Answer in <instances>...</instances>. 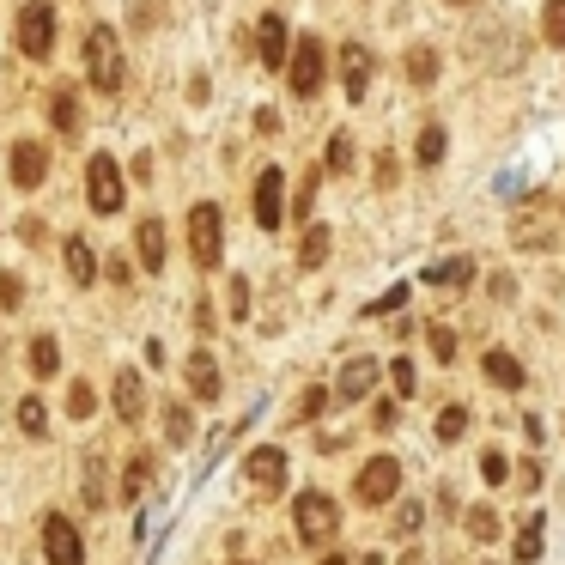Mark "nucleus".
<instances>
[{
    "label": "nucleus",
    "instance_id": "obj_1",
    "mask_svg": "<svg viewBox=\"0 0 565 565\" xmlns=\"http://www.w3.org/2000/svg\"><path fill=\"white\" fill-rule=\"evenodd\" d=\"M86 79L98 92H122V79H128V61H122V43L110 25H92L86 37Z\"/></svg>",
    "mask_w": 565,
    "mask_h": 565
},
{
    "label": "nucleus",
    "instance_id": "obj_2",
    "mask_svg": "<svg viewBox=\"0 0 565 565\" xmlns=\"http://www.w3.org/2000/svg\"><path fill=\"white\" fill-rule=\"evenodd\" d=\"M189 256H195V268H201V274H207V268H219V256H225L219 207H213V201H195V207H189Z\"/></svg>",
    "mask_w": 565,
    "mask_h": 565
},
{
    "label": "nucleus",
    "instance_id": "obj_3",
    "mask_svg": "<svg viewBox=\"0 0 565 565\" xmlns=\"http://www.w3.org/2000/svg\"><path fill=\"white\" fill-rule=\"evenodd\" d=\"M322 67H329V49H322V37H298L292 55H286V73H292V92L298 98H316L322 92Z\"/></svg>",
    "mask_w": 565,
    "mask_h": 565
},
{
    "label": "nucleus",
    "instance_id": "obj_4",
    "mask_svg": "<svg viewBox=\"0 0 565 565\" xmlns=\"http://www.w3.org/2000/svg\"><path fill=\"white\" fill-rule=\"evenodd\" d=\"M292 517H298V541H310V547H322V541L341 529V511H335L329 493H298L292 499Z\"/></svg>",
    "mask_w": 565,
    "mask_h": 565
},
{
    "label": "nucleus",
    "instance_id": "obj_5",
    "mask_svg": "<svg viewBox=\"0 0 565 565\" xmlns=\"http://www.w3.org/2000/svg\"><path fill=\"white\" fill-rule=\"evenodd\" d=\"M49 49H55V7L49 0H25L19 7V55L49 61Z\"/></svg>",
    "mask_w": 565,
    "mask_h": 565
},
{
    "label": "nucleus",
    "instance_id": "obj_6",
    "mask_svg": "<svg viewBox=\"0 0 565 565\" xmlns=\"http://www.w3.org/2000/svg\"><path fill=\"white\" fill-rule=\"evenodd\" d=\"M86 201H92V213H122V171L110 152L86 158Z\"/></svg>",
    "mask_w": 565,
    "mask_h": 565
},
{
    "label": "nucleus",
    "instance_id": "obj_7",
    "mask_svg": "<svg viewBox=\"0 0 565 565\" xmlns=\"http://www.w3.org/2000/svg\"><path fill=\"white\" fill-rule=\"evenodd\" d=\"M401 493V462L395 456H371L359 468V505H389Z\"/></svg>",
    "mask_w": 565,
    "mask_h": 565
},
{
    "label": "nucleus",
    "instance_id": "obj_8",
    "mask_svg": "<svg viewBox=\"0 0 565 565\" xmlns=\"http://www.w3.org/2000/svg\"><path fill=\"white\" fill-rule=\"evenodd\" d=\"M43 559L49 565H86V541H79V529L67 517H43Z\"/></svg>",
    "mask_w": 565,
    "mask_h": 565
},
{
    "label": "nucleus",
    "instance_id": "obj_9",
    "mask_svg": "<svg viewBox=\"0 0 565 565\" xmlns=\"http://www.w3.org/2000/svg\"><path fill=\"white\" fill-rule=\"evenodd\" d=\"M280 201H286V171L268 165V171L256 177V225H262V231H280V225H286V207H280Z\"/></svg>",
    "mask_w": 565,
    "mask_h": 565
},
{
    "label": "nucleus",
    "instance_id": "obj_10",
    "mask_svg": "<svg viewBox=\"0 0 565 565\" xmlns=\"http://www.w3.org/2000/svg\"><path fill=\"white\" fill-rule=\"evenodd\" d=\"M244 474H250L256 493H280V487H286V450H274V444L250 450V456H244Z\"/></svg>",
    "mask_w": 565,
    "mask_h": 565
},
{
    "label": "nucleus",
    "instance_id": "obj_11",
    "mask_svg": "<svg viewBox=\"0 0 565 565\" xmlns=\"http://www.w3.org/2000/svg\"><path fill=\"white\" fill-rule=\"evenodd\" d=\"M43 177H49V152L37 140H19L13 146V183L19 189H43Z\"/></svg>",
    "mask_w": 565,
    "mask_h": 565
},
{
    "label": "nucleus",
    "instance_id": "obj_12",
    "mask_svg": "<svg viewBox=\"0 0 565 565\" xmlns=\"http://www.w3.org/2000/svg\"><path fill=\"white\" fill-rule=\"evenodd\" d=\"M341 86H347L353 104L371 92V49H365V43H347V49H341Z\"/></svg>",
    "mask_w": 565,
    "mask_h": 565
},
{
    "label": "nucleus",
    "instance_id": "obj_13",
    "mask_svg": "<svg viewBox=\"0 0 565 565\" xmlns=\"http://www.w3.org/2000/svg\"><path fill=\"white\" fill-rule=\"evenodd\" d=\"M371 383H377V365L371 359H347L341 365V383L329 389L335 401H341V408H347V401H359V395H371Z\"/></svg>",
    "mask_w": 565,
    "mask_h": 565
},
{
    "label": "nucleus",
    "instance_id": "obj_14",
    "mask_svg": "<svg viewBox=\"0 0 565 565\" xmlns=\"http://www.w3.org/2000/svg\"><path fill=\"white\" fill-rule=\"evenodd\" d=\"M256 43H262V61H268V67H286L292 43H286V19H280V13H268V19L256 25Z\"/></svg>",
    "mask_w": 565,
    "mask_h": 565
},
{
    "label": "nucleus",
    "instance_id": "obj_15",
    "mask_svg": "<svg viewBox=\"0 0 565 565\" xmlns=\"http://www.w3.org/2000/svg\"><path fill=\"white\" fill-rule=\"evenodd\" d=\"M116 414H122L128 426L146 414V383H140V371H116Z\"/></svg>",
    "mask_w": 565,
    "mask_h": 565
},
{
    "label": "nucleus",
    "instance_id": "obj_16",
    "mask_svg": "<svg viewBox=\"0 0 565 565\" xmlns=\"http://www.w3.org/2000/svg\"><path fill=\"white\" fill-rule=\"evenodd\" d=\"M134 250H140L146 274H165V225H158V219H146V225L134 231Z\"/></svg>",
    "mask_w": 565,
    "mask_h": 565
},
{
    "label": "nucleus",
    "instance_id": "obj_17",
    "mask_svg": "<svg viewBox=\"0 0 565 565\" xmlns=\"http://www.w3.org/2000/svg\"><path fill=\"white\" fill-rule=\"evenodd\" d=\"M474 280V262L468 256H450V262H432L426 268V286H444V292H462Z\"/></svg>",
    "mask_w": 565,
    "mask_h": 565
},
{
    "label": "nucleus",
    "instance_id": "obj_18",
    "mask_svg": "<svg viewBox=\"0 0 565 565\" xmlns=\"http://www.w3.org/2000/svg\"><path fill=\"white\" fill-rule=\"evenodd\" d=\"M189 389H195V401H219V365H213V353L189 359Z\"/></svg>",
    "mask_w": 565,
    "mask_h": 565
},
{
    "label": "nucleus",
    "instance_id": "obj_19",
    "mask_svg": "<svg viewBox=\"0 0 565 565\" xmlns=\"http://www.w3.org/2000/svg\"><path fill=\"white\" fill-rule=\"evenodd\" d=\"M322 262H329V225H304V237H298V268L310 274Z\"/></svg>",
    "mask_w": 565,
    "mask_h": 565
},
{
    "label": "nucleus",
    "instance_id": "obj_20",
    "mask_svg": "<svg viewBox=\"0 0 565 565\" xmlns=\"http://www.w3.org/2000/svg\"><path fill=\"white\" fill-rule=\"evenodd\" d=\"M67 274H73V286H92L98 280V256H92L86 237H67Z\"/></svg>",
    "mask_w": 565,
    "mask_h": 565
},
{
    "label": "nucleus",
    "instance_id": "obj_21",
    "mask_svg": "<svg viewBox=\"0 0 565 565\" xmlns=\"http://www.w3.org/2000/svg\"><path fill=\"white\" fill-rule=\"evenodd\" d=\"M487 377H493L499 389H523V365H517L505 347H493V353H487Z\"/></svg>",
    "mask_w": 565,
    "mask_h": 565
},
{
    "label": "nucleus",
    "instance_id": "obj_22",
    "mask_svg": "<svg viewBox=\"0 0 565 565\" xmlns=\"http://www.w3.org/2000/svg\"><path fill=\"white\" fill-rule=\"evenodd\" d=\"M49 116H55V134H79V98H73V86H61V92H55Z\"/></svg>",
    "mask_w": 565,
    "mask_h": 565
},
{
    "label": "nucleus",
    "instance_id": "obj_23",
    "mask_svg": "<svg viewBox=\"0 0 565 565\" xmlns=\"http://www.w3.org/2000/svg\"><path fill=\"white\" fill-rule=\"evenodd\" d=\"M541 541H547V535H541V511H535V517H523V529H517V565H535V559H541Z\"/></svg>",
    "mask_w": 565,
    "mask_h": 565
},
{
    "label": "nucleus",
    "instance_id": "obj_24",
    "mask_svg": "<svg viewBox=\"0 0 565 565\" xmlns=\"http://www.w3.org/2000/svg\"><path fill=\"white\" fill-rule=\"evenodd\" d=\"M408 79H414V86H432V79H438V49H408Z\"/></svg>",
    "mask_w": 565,
    "mask_h": 565
},
{
    "label": "nucleus",
    "instance_id": "obj_25",
    "mask_svg": "<svg viewBox=\"0 0 565 565\" xmlns=\"http://www.w3.org/2000/svg\"><path fill=\"white\" fill-rule=\"evenodd\" d=\"M19 426H25V438H43V432H49V408H43L37 395L19 401Z\"/></svg>",
    "mask_w": 565,
    "mask_h": 565
},
{
    "label": "nucleus",
    "instance_id": "obj_26",
    "mask_svg": "<svg viewBox=\"0 0 565 565\" xmlns=\"http://www.w3.org/2000/svg\"><path fill=\"white\" fill-rule=\"evenodd\" d=\"M31 371H37V377H49V371H61V347H55L49 335H37V341H31Z\"/></svg>",
    "mask_w": 565,
    "mask_h": 565
},
{
    "label": "nucleus",
    "instance_id": "obj_27",
    "mask_svg": "<svg viewBox=\"0 0 565 565\" xmlns=\"http://www.w3.org/2000/svg\"><path fill=\"white\" fill-rule=\"evenodd\" d=\"M444 146H450V134H444L438 122H432V128H420V165H426V171H432L438 158H444Z\"/></svg>",
    "mask_w": 565,
    "mask_h": 565
},
{
    "label": "nucleus",
    "instance_id": "obj_28",
    "mask_svg": "<svg viewBox=\"0 0 565 565\" xmlns=\"http://www.w3.org/2000/svg\"><path fill=\"white\" fill-rule=\"evenodd\" d=\"M420 523H426V505H414V499H401V505H395V535H401V541L420 535Z\"/></svg>",
    "mask_w": 565,
    "mask_h": 565
},
{
    "label": "nucleus",
    "instance_id": "obj_29",
    "mask_svg": "<svg viewBox=\"0 0 565 565\" xmlns=\"http://www.w3.org/2000/svg\"><path fill=\"white\" fill-rule=\"evenodd\" d=\"M499 529H505V523H499V511H487V505L468 511V535H474V541H499Z\"/></svg>",
    "mask_w": 565,
    "mask_h": 565
},
{
    "label": "nucleus",
    "instance_id": "obj_30",
    "mask_svg": "<svg viewBox=\"0 0 565 565\" xmlns=\"http://www.w3.org/2000/svg\"><path fill=\"white\" fill-rule=\"evenodd\" d=\"M541 31H547V43H553V49H565V0H547Z\"/></svg>",
    "mask_w": 565,
    "mask_h": 565
},
{
    "label": "nucleus",
    "instance_id": "obj_31",
    "mask_svg": "<svg viewBox=\"0 0 565 565\" xmlns=\"http://www.w3.org/2000/svg\"><path fill=\"white\" fill-rule=\"evenodd\" d=\"M146 468H152V462H146V456H134V462H128V474H122V499H128V505L146 493Z\"/></svg>",
    "mask_w": 565,
    "mask_h": 565
},
{
    "label": "nucleus",
    "instance_id": "obj_32",
    "mask_svg": "<svg viewBox=\"0 0 565 565\" xmlns=\"http://www.w3.org/2000/svg\"><path fill=\"white\" fill-rule=\"evenodd\" d=\"M480 480H487V487H505V480H511V462H505L499 450H487V456H480Z\"/></svg>",
    "mask_w": 565,
    "mask_h": 565
},
{
    "label": "nucleus",
    "instance_id": "obj_33",
    "mask_svg": "<svg viewBox=\"0 0 565 565\" xmlns=\"http://www.w3.org/2000/svg\"><path fill=\"white\" fill-rule=\"evenodd\" d=\"M462 432H468V408H444V414H438V438H444V444H456Z\"/></svg>",
    "mask_w": 565,
    "mask_h": 565
},
{
    "label": "nucleus",
    "instance_id": "obj_34",
    "mask_svg": "<svg viewBox=\"0 0 565 565\" xmlns=\"http://www.w3.org/2000/svg\"><path fill=\"white\" fill-rule=\"evenodd\" d=\"M67 414L73 420H92V383H73L67 389Z\"/></svg>",
    "mask_w": 565,
    "mask_h": 565
},
{
    "label": "nucleus",
    "instance_id": "obj_35",
    "mask_svg": "<svg viewBox=\"0 0 565 565\" xmlns=\"http://www.w3.org/2000/svg\"><path fill=\"white\" fill-rule=\"evenodd\" d=\"M165 438L171 444H189V408H165Z\"/></svg>",
    "mask_w": 565,
    "mask_h": 565
},
{
    "label": "nucleus",
    "instance_id": "obj_36",
    "mask_svg": "<svg viewBox=\"0 0 565 565\" xmlns=\"http://www.w3.org/2000/svg\"><path fill=\"white\" fill-rule=\"evenodd\" d=\"M322 158H329V171H347V165H353V140H347V134H335Z\"/></svg>",
    "mask_w": 565,
    "mask_h": 565
},
{
    "label": "nucleus",
    "instance_id": "obj_37",
    "mask_svg": "<svg viewBox=\"0 0 565 565\" xmlns=\"http://www.w3.org/2000/svg\"><path fill=\"white\" fill-rule=\"evenodd\" d=\"M329 401H335L329 389H304V395H298V414H304V420H316L322 408H329Z\"/></svg>",
    "mask_w": 565,
    "mask_h": 565
},
{
    "label": "nucleus",
    "instance_id": "obj_38",
    "mask_svg": "<svg viewBox=\"0 0 565 565\" xmlns=\"http://www.w3.org/2000/svg\"><path fill=\"white\" fill-rule=\"evenodd\" d=\"M426 341H432V353H438V359H456V335H450V329H438V322H432Z\"/></svg>",
    "mask_w": 565,
    "mask_h": 565
},
{
    "label": "nucleus",
    "instance_id": "obj_39",
    "mask_svg": "<svg viewBox=\"0 0 565 565\" xmlns=\"http://www.w3.org/2000/svg\"><path fill=\"white\" fill-rule=\"evenodd\" d=\"M19 298H25L19 274H0V310H19Z\"/></svg>",
    "mask_w": 565,
    "mask_h": 565
},
{
    "label": "nucleus",
    "instance_id": "obj_40",
    "mask_svg": "<svg viewBox=\"0 0 565 565\" xmlns=\"http://www.w3.org/2000/svg\"><path fill=\"white\" fill-rule=\"evenodd\" d=\"M231 316H237V322H244V316H250V286H244V274H237V280H231Z\"/></svg>",
    "mask_w": 565,
    "mask_h": 565
},
{
    "label": "nucleus",
    "instance_id": "obj_41",
    "mask_svg": "<svg viewBox=\"0 0 565 565\" xmlns=\"http://www.w3.org/2000/svg\"><path fill=\"white\" fill-rule=\"evenodd\" d=\"M389 371H395V389H401V395H414V383H420V377H414V359H395Z\"/></svg>",
    "mask_w": 565,
    "mask_h": 565
},
{
    "label": "nucleus",
    "instance_id": "obj_42",
    "mask_svg": "<svg viewBox=\"0 0 565 565\" xmlns=\"http://www.w3.org/2000/svg\"><path fill=\"white\" fill-rule=\"evenodd\" d=\"M395 420H401V408H395V401H389V395H383V401H377V420H371V426H377V432H389V426H395Z\"/></svg>",
    "mask_w": 565,
    "mask_h": 565
},
{
    "label": "nucleus",
    "instance_id": "obj_43",
    "mask_svg": "<svg viewBox=\"0 0 565 565\" xmlns=\"http://www.w3.org/2000/svg\"><path fill=\"white\" fill-rule=\"evenodd\" d=\"M195 329H201V335H213V329H219V322H213V304H207V298H195Z\"/></svg>",
    "mask_w": 565,
    "mask_h": 565
},
{
    "label": "nucleus",
    "instance_id": "obj_44",
    "mask_svg": "<svg viewBox=\"0 0 565 565\" xmlns=\"http://www.w3.org/2000/svg\"><path fill=\"white\" fill-rule=\"evenodd\" d=\"M395 171H401V165H395V152H377V183H383V189L395 183Z\"/></svg>",
    "mask_w": 565,
    "mask_h": 565
},
{
    "label": "nucleus",
    "instance_id": "obj_45",
    "mask_svg": "<svg viewBox=\"0 0 565 565\" xmlns=\"http://www.w3.org/2000/svg\"><path fill=\"white\" fill-rule=\"evenodd\" d=\"M256 134H280V116L274 110H256Z\"/></svg>",
    "mask_w": 565,
    "mask_h": 565
},
{
    "label": "nucleus",
    "instance_id": "obj_46",
    "mask_svg": "<svg viewBox=\"0 0 565 565\" xmlns=\"http://www.w3.org/2000/svg\"><path fill=\"white\" fill-rule=\"evenodd\" d=\"M523 438H529V450H541V438H547V432H541V420H535V414L523 420Z\"/></svg>",
    "mask_w": 565,
    "mask_h": 565
},
{
    "label": "nucleus",
    "instance_id": "obj_47",
    "mask_svg": "<svg viewBox=\"0 0 565 565\" xmlns=\"http://www.w3.org/2000/svg\"><path fill=\"white\" fill-rule=\"evenodd\" d=\"M353 565H383V553H365V559H353Z\"/></svg>",
    "mask_w": 565,
    "mask_h": 565
},
{
    "label": "nucleus",
    "instance_id": "obj_48",
    "mask_svg": "<svg viewBox=\"0 0 565 565\" xmlns=\"http://www.w3.org/2000/svg\"><path fill=\"white\" fill-rule=\"evenodd\" d=\"M322 565H347V559H335V553H329V559H322Z\"/></svg>",
    "mask_w": 565,
    "mask_h": 565
}]
</instances>
